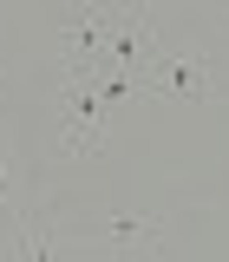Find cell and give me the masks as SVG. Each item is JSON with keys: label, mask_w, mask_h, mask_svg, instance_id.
Instances as JSON below:
<instances>
[{"label": "cell", "mask_w": 229, "mask_h": 262, "mask_svg": "<svg viewBox=\"0 0 229 262\" xmlns=\"http://www.w3.org/2000/svg\"><path fill=\"white\" fill-rule=\"evenodd\" d=\"M138 92H144V85H138L131 72H98V98H105V112L125 105V98H138Z\"/></svg>", "instance_id": "obj_8"}, {"label": "cell", "mask_w": 229, "mask_h": 262, "mask_svg": "<svg viewBox=\"0 0 229 262\" xmlns=\"http://www.w3.org/2000/svg\"><path fill=\"white\" fill-rule=\"evenodd\" d=\"M20 229H13V262H59V229L46 210H13Z\"/></svg>", "instance_id": "obj_6"}, {"label": "cell", "mask_w": 229, "mask_h": 262, "mask_svg": "<svg viewBox=\"0 0 229 262\" xmlns=\"http://www.w3.org/2000/svg\"><path fill=\"white\" fill-rule=\"evenodd\" d=\"M92 243L111 256H157L164 249V216H138V210H105L92 223Z\"/></svg>", "instance_id": "obj_5"}, {"label": "cell", "mask_w": 229, "mask_h": 262, "mask_svg": "<svg viewBox=\"0 0 229 262\" xmlns=\"http://www.w3.org/2000/svg\"><path fill=\"white\" fill-rule=\"evenodd\" d=\"M20 184H27V164H20V151L0 144V210H20Z\"/></svg>", "instance_id": "obj_7"}, {"label": "cell", "mask_w": 229, "mask_h": 262, "mask_svg": "<svg viewBox=\"0 0 229 262\" xmlns=\"http://www.w3.org/2000/svg\"><path fill=\"white\" fill-rule=\"evenodd\" d=\"M105 98H98V79H59L53 92V144L65 158H98L105 151Z\"/></svg>", "instance_id": "obj_2"}, {"label": "cell", "mask_w": 229, "mask_h": 262, "mask_svg": "<svg viewBox=\"0 0 229 262\" xmlns=\"http://www.w3.org/2000/svg\"><path fill=\"white\" fill-rule=\"evenodd\" d=\"M118 27V0H72L59 20V79H98Z\"/></svg>", "instance_id": "obj_1"}, {"label": "cell", "mask_w": 229, "mask_h": 262, "mask_svg": "<svg viewBox=\"0 0 229 262\" xmlns=\"http://www.w3.org/2000/svg\"><path fill=\"white\" fill-rule=\"evenodd\" d=\"M151 7L144 0H131V7H118V27H111V46H105V66L98 72H131L138 85H144V66H151Z\"/></svg>", "instance_id": "obj_4"}, {"label": "cell", "mask_w": 229, "mask_h": 262, "mask_svg": "<svg viewBox=\"0 0 229 262\" xmlns=\"http://www.w3.org/2000/svg\"><path fill=\"white\" fill-rule=\"evenodd\" d=\"M144 92L184 98V105H216V79H210V59H203V53H151Z\"/></svg>", "instance_id": "obj_3"}]
</instances>
